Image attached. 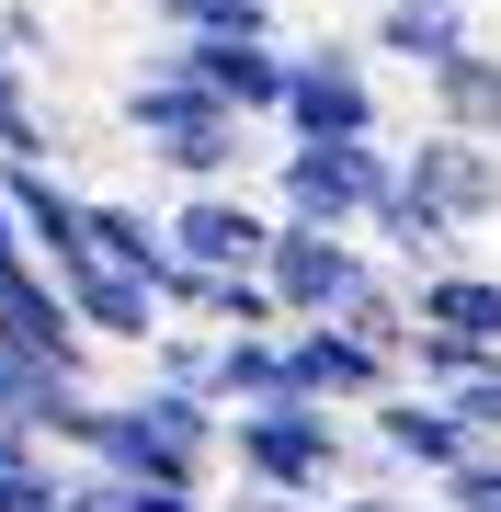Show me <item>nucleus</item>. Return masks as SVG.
Returning <instances> with one entry per match:
<instances>
[{
    "mask_svg": "<svg viewBox=\"0 0 501 512\" xmlns=\"http://www.w3.org/2000/svg\"><path fill=\"white\" fill-rule=\"evenodd\" d=\"M0 342H12L23 365H46V376H80V387H92V330H80V308L57 296L46 262H12V274H0Z\"/></svg>",
    "mask_w": 501,
    "mask_h": 512,
    "instance_id": "0eeeda50",
    "label": "nucleus"
},
{
    "mask_svg": "<svg viewBox=\"0 0 501 512\" xmlns=\"http://www.w3.org/2000/svg\"><path fill=\"white\" fill-rule=\"evenodd\" d=\"M365 46H376V57H399V69H433V57L479 46V23H467V0H376Z\"/></svg>",
    "mask_w": 501,
    "mask_h": 512,
    "instance_id": "ddd939ff",
    "label": "nucleus"
},
{
    "mask_svg": "<svg viewBox=\"0 0 501 512\" xmlns=\"http://www.w3.org/2000/svg\"><path fill=\"white\" fill-rule=\"evenodd\" d=\"M422 103H433V126H456V137H490V148H501V57H490V46L433 57V69H422Z\"/></svg>",
    "mask_w": 501,
    "mask_h": 512,
    "instance_id": "f8f14e48",
    "label": "nucleus"
},
{
    "mask_svg": "<svg viewBox=\"0 0 501 512\" xmlns=\"http://www.w3.org/2000/svg\"><path fill=\"white\" fill-rule=\"evenodd\" d=\"M274 126H285V137H388L376 46H342V35L285 46V103H274Z\"/></svg>",
    "mask_w": 501,
    "mask_h": 512,
    "instance_id": "20e7f679",
    "label": "nucleus"
},
{
    "mask_svg": "<svg viewBox=\"0 0 501 512\" xmlns=\"http://www.w3.org/2000/svg\"><path fill=\"white\" fill-rule=\"evenodd\" d=\"M262 285L285 296V319H353V296L388 285V262H376V239H365V228L274 217V239H262Z\"/></svg>",
    "mask_w": 501,
    "mask_h": 512,
    "instance_id": "7ed1b4c3",
    "label": "nucleus"
},
{
    "mask_svg": "<svg viewBox=\"0 0 501 512\" xmlns=\"http://www.w3.org/2000/svg\"><path fill=\"white\" fill-rule=\"evenodd\" d=\"M160 57H171V69H194L205 92H217L228 114H251V126L285 103V35H171Z\"/></svg>",
    "mask_w": 501,
    "mask_h": 512,
    "instance_id": "1a4fd4ad",
    "label": "nucleus"
},
{
    "mask_svg": "<svg viewBox=\"0 0 501 512\" xmlns=\"http://www.w3.org/2000/svg\"><path fill=\"white\" fill-rule=\"evenodd\" d=\"M0 46H12V57H46V12H35V0H0Z\"/></svg>",
    "mask_w": 501,
    "mask_h": 512,
    "instance_id": "393cba45",
    "label": "nucleus"
},
{
    "mask_svg": "<svg viewBox=\"0 0 501 512\" xmlns=\"http://www.w3.org/2000/svg\"><path fill=\"white\" fill-rule=\"evenodd\" d=\"M171 35H285V0H149Z\"/></svg>",
    "mask_w": 501,
    "mask_h": 512,
    "instance_id": "aec40b11",
    "label": "nucleus"
},
{
    "mask_svg": "<svg viewBox=\"0 0 501 512\" xmlns=\"http://www.w3.org/2000/svg\"><path fill=\"white\" fill-rule=\"evenodd\" d=\"M149 342H160V376L171 387H205V376H217V342H183V330H149Z\"/></svg>",
    "mask_w": 501,
    "mask_h": 512,
    "instance_id": "4be33fe9",
    "label": "nucleus"
},
{
    "mask_svg": "<svg viewBox=\"0 0 501 512\" xmlns=\"http://www.w3.org/2000/svg\"><path fill=\"white\" fill-rule=\"evenodd\" d=\"M57 296L80 308V330H92V342H149V330H160V296L137 285V274H114L103 251L57 262Z\"/></svg>",
    "mask_w": 501,
    "mask_h": 512,
    "instance_id": "9b49d317",
    "label": "nucleus"
},
{
    "mask_svg": "<svg viewBox=\"0 0 501 512\" xmlns=\"http://www.w3.org/2000/svg\"><path fill=\"white\" fill-rule=\"evenodd\" d=\"M228 467L251 490H319L331 501L353 478V433L331 399H251V410H228Z\"/></svg>",
    "mask_w": 501,
    "mask_h": 512,
    "instance_id": "f257e3e1",
    "label": "nucleus"
},
{
    "mask_svg": "<svg viewBox=\"0 0 501 512\" xmlns=\"http://www.w3.org/2000/svg\"><path fill=\"white\" fill-rule=\"evenodd\" d=\"M399 183V148L388 137H285L274 160V217H308V228H365Z\"/></svg>",
    "mask_w": 501,
    "mask_h": 512,
    "instance_id": "f03ea898",
    "label": "nucleus"
},
{
    "mask_svg": "<svg viewBox=\"0 0 501 512\" xmlns=\"http://www.w3.org/2000/svg\"><path fill=\"white\" fill-rule=\"evenodd\" d=\"M399 285H410V319L422 330H479V342H501V274L433 262V274H399Z\"/></svg>",
    "mask_w": 501,
    "mask_h": 512,
    "instance_id": "2eb2a0df",
    "label": "nucleus"
},
{
    "mask_svg": "<svg viewBox=\"0 0 501 512\" xmlns=\"http://www.w3.org/2000/svg\"><path fill=\"white\" fill-rule=\"evenodd\" d=\"M399 183L422 194V205H445L456 228H501V148H490V137L433 126L422 148H399Z\"/></svg>",
    "mask_w": 501,
    "mask_h": 512,
    "instance_id": "6e6552de",
    "label": "nucleus"
},
{
    "mask_svg": "<svg viewBox=\"0 0 501 512\" xmlns=\"http://www.w3.org/2000/svg\"><path fill=\"white\" fill-rule=\"evenodd\" d=\"M126 512H205V490H183V478H126Z\"/></svg>",
    "mask_w": 501,
    "mask_h": 512,
    "instance_id": "b1692460",
    "label": "nucleus"
},
{
    "mask_svg": "<svg viewBox=\"0 0 501 512\" xmlns=\"http://www.w3.org/2000/svg\"><path fill=\"white\" fill-rule=\"evenodd\" d=\"M445 399L479 421V444H501V365H490V376H467V387H445Z\"/></svg>",
    "mask_w": 501,
    "mask_h": 512,
    "instance_id": "5701e85b",
    "label": "nucleus"
},
{
    "mask_svg": "<svg viewBox=\"0 0 501 512\" xmlns=\"http://www.w3.org/2000/svg\"><path fill=\"white\" fill-rule=\"evenodd\" d=\"M240 512H331V501H319V490H251V478H240Z\"/></svg>",
    "mask_w": 501,
    "mask_h": 512,
    "instance_id": "a878e982",
    "label": "nucleus"
},
{
    "mask_svg": "<svg viewBox=\"0 0 501 512\" xmlns=\"http://www.w3.org/2000/svg\"><path fill=\"white\" fill-rule=\"evenodd\" d=\"M57 478H69V456L46 433H23V421H0V512H46Z\"/></svg>",
    "mask_w": 501,
    "mask_h": 512,
    "instance_id": "6ab92c4d",
    "label": "nucleus"
},
{
    "mask_svg": "<svg viewBox=\"0 0 501 512\" xmlns=\"http://www.w3.org/2000/svg\"><path fill=\"white\" fill-rule=\"evenodd\" d=\"M171 251L183 262H262V239H274V194H240V183H183V205H171Z\"/></svg>",
    "mask_w": 501,
    "mask_h": 512,
    "instance_id": "9d476101",
    "label": "nucleus"
},
{
    "mask_svg": "<svg viewBox=\"0 0 501 512\" xmlns=\"http://www.w3.org/2000/svg\"><path fill=\"white\" fill-rule=\"evenodd\" d=\"M285 365H297V399H331V410H365L399 387V353L365 342L353 319H285Z\"/></svg>",
    "mask_w": 501,
    "mask_h": 512,
    "instance_id": "423d86ee",
    "label": "nucleus"
},
{
    "mask_svg": "<svg viewBox=\"0 0 501 512\" xmlns=\"http://www.w3.org/2000/svg\"><path fill=\"white\" fill-rule=\"evenodd\" d=\"M217 410H251V399H297V365H285V330H217V376H205Z\"/></svg>",
    "mask_w": 501,
    "mask_h": 512,
    "instance_id": "dca6fc26",
    "label": "nucleus"
},
{
    "mask_svg": "<svg viewBox=\"0 0 501 512\" xmlns=\"http://www.w3.org/2000/svg\"><path fill=\"white\" fill-rule=\"evenodd\" d=\"M149 160L171 171V183H240V160H251V114H194V126L149 137Z\"/></svg>",
    "mask_w": 501,
    "mask_h": 512,
    "instance_id": "f3484780",
    "label": "nucleus"
},
{
    "mask_svg": "<svg viewBox=\"0 0 501 512\" xmlns=\"http://www.w3.org/2000/svg\"><path fill=\"white\" fill-rule=\"evenodd\" d=\"M194 319H217V330H285V296L262 285V262H194V296H183Z\"/></svg>",
    "mask_w": 501,
    "mask_h": 512,
    "instance_id": "a211bd4d",
    "label": "nucleus"
},
{
    "mask_svg": "<svg viewBox=\"0 0 501 512\" xmlns=\"http://www.w3.org/2000/svg\"><path fill=\"white\" fill-rule=\"evenodd\" d=\"M365 239H376V262H388V274H433V262H456L467 228L445 217V205H422L410 183H388V205L365 217Z\"/></svg>",
    "mask_w": 501,
    "mask_h": 512,
    "instance_id": "4468645a",
    "label": "nucleus"
},
{
    "mask_svg": "<svg viewBox=\"0 0 501 512\" xmlns=\"http://www.w3.org/2000/svg\"><path fill=\"white\" fill-rule=\"evenodd\" d=\"M433 501H445V512H501V444H479L467 467H445V478H433Z\"/></svg>",
    "mask_w": 501,
    "mask_h": 512,
    "instance_id": "412c9836",
    "label": "nucleus"
},
{
    "mask_svg": "<svg viewBox=\"0 0 501 512\" xmlns=\"http://www.w3.org/2000/svg\"><path fill=\"white\" fill-rule=\"evenodd\" d=\"M479 456V421H467L445 387H388V399H365V467L376 478H445Z\"/></svg>",
    "mask_w": 501,
    "mask_h": 512,
    "instance_id": "39448f33",
    "label": "nucleus"
}]
</instances>
